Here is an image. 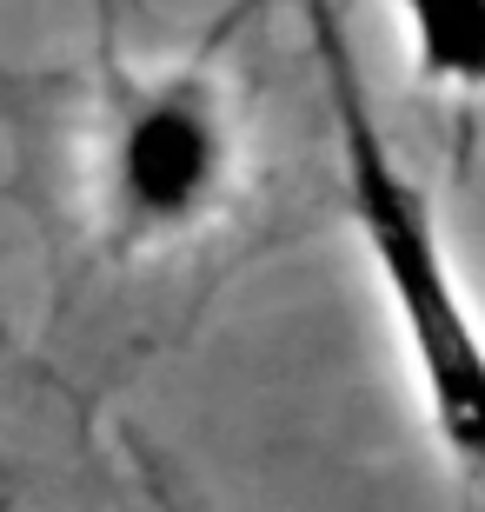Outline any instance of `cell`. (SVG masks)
<instances>
[{
  "label": "cell",
  "instance_id": "7a4b0ae2",
  "mask_svg": "<svg viewBox=\"0 0 485 512\" xmlns=\"http://www.w3.org/2000/svg\"><path fill=\"white\" fill-rule=\"evenodd\" d=\"M299 14L313 34L319 87H326V114H333V167L346 227H353L366 273L386 300L426 433L439 459L452 466L459 506L485 512V320L459 280V266H452L432 193L412 180L406 153L392 147L386 120H379L373 80L353 54L346 7L339 0H299Z\"/></svg>",
  "mask_w": 485,
  "mask_h": 512
},
{
  "label": "cell",
  "instance_id": "3957f363",
  "mask_svg": "<svg viewBox=\"0 0 485 512\" xmlns=\"http://www.w3.org/2000/svg\"><path fill=\"white\" fill-rule=\"evenodd\" d=\"M412 74L439 100H485V0H392Z\"/></svg>",
  "mask_w": 485,
  "mask_h": 512
},
{
  "label": "cell",
  "instance_id": "6da1fadb",
  "mask_svg": "<svg viewBox=\"0 0 485 512\" xmlns=\"http://www.w3.org/2000/svg\"><path fill=\"white\" fill-rule=\"evenodd\" d=\"M226 14L206 40L160 67H133L100 47L87 120H80V227L107 266H167L206 253L253 207V114H246Z\"/></svg>",
  "mask_w": 485,
  "mask_h": 512
}]
</instances>
